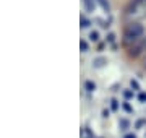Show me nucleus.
I'll return each mask as SVG.
<instances>
[{"instance_id":"9d476101","label":"nucleus","mask_w":146,"mask_h":138,"mask_svg":"<svg viewBox=\"0 0 146 138\" xmlns=\"http://www.w3.org/2000/svg\"><path fill=\"white\" fill-rule=\"evenodd\" d=\"M131 88H135V90H138V83H136V81H131Z\"/></svg>"},{"instance_id":"9b49d317","label":"nucleus","mask_w":146,"mask_h":138,"mask_svg":"<svg viewBox=\"0 0 146 138\" xmlns=\"http://www.w3.org/2000/svg\"><path fill=\"white\" fill-rule=\"evenodd\" d=\"M123 138H135V135H131V133H127V135H123Z\"/></svg>"},{"instance_id":"ddd939ff","label":"nucleus","mask_w":146,"mask_h":138,"mask_svg":"<svg viewBox=\"0 0 146 138\" xmlns=\"http://www.w3.org/2000/svg\"><path fill=\"white\" fill-rule=\"evenodd\" d=\"M145 65H146V62H145Z\"/></svg>"},{"instance_id":"0eeeda50","label":"nucleus","mask_w":146,"mask_h":138,"mask_svg":"<svg viewBox=\"0 0 146 138\" xmlns=\"http://www.w3.org/2000/svg\"><path fill=\"white\" fill-rule=\"evenodd\" d=\"M123 109H125L127 112H133V109H131V106L128 104V102H123Z\"/></svg>"},{"instance_id":"f257e3e1","label":"nucleus","mask_w":146,"mask_h":138,"mask_svg":"<svg viewBox=\"0 0 146 138\" xmlns=\"http://www.w3.org/2000/svg\"><path fill=\"white\" fill-rule=\"evenodd\" d=\"M143 26L138 25V23H131L125 28V33H123V37H125V42H138L141 37H143Z\"/></svg>"},{"instance_id":"20e7f679","label":"nucleus","mask_w":146,"mask_h":138,"mask_svg":"<svg viewBox=\"0 0 146 138\" xmlns=\"http://www.w3.org/2000/svg\"><path fill=\"white\" fill-rule=\"evenodd\" d=\"M110 107H112V111H117V109H119V104H117V99H112V101H110Z\"/></svg>"},{"instance_id":"39448f33","label":"nucleus","mask_w":146,"mask_h":138,"mask_svg":"<svg viewBox=\"0 0 146 138\" xmlns=\"http://www.w3.org/2000/svg\"><path fill=\"white\" fill-rule=\"evenodd\" d=\"M89 39H91V41H98V39H99V34H98L96 31L91 33V34H89Z\"/></svg>"},{"instance_id":"f8f14e48","label":"nucleus","mask_w":146,"mask_h":138,"mask_svg":"<svg viewBox=\"0 0 146 138\" xmlns=\"http://www.w3.org/2000/svg\"><path fill=\"white\" fill-rule=\"evenodd\" d=\"M141 47H143V49H146V37H145V42H141Z\"/></svg>"},{"instance_id":"7ed1b4c3","label":"nucleus","mask_w":146,"mask_h":138,"mask_svg":"<svg viewBox=\"0 0 146 138\" xmlns=\"http://www.w3.org/2000/svg\"><path fill=\"white\" fill-rule=\"evenodd\" d=\"M80 47H81L83 52H88V42H86V41H81V42H80Z\"/></svg>"},{"instance_id":"423d86ee","label":"nucleus","mask_w":146,"mask_h":138,"mask_svg":"<svg viewBox=\"0 0 146 138\" xmlns=\"http://www.w3.org/2000/svg\"><path fill=\"white\" fill-rule=\"evenodd\" d=\"M84 2V5H86V10L88 11H91L93 10V5H91V0H83Z\"/></svg>"},{"instance_id":"6e6552de","label":"nucleus","mask_w":146,"mask_h":138,"mask_svg":"<svg viewBox=\"0 0 146 138\" xmlns=\"http://www.w3.org/2000/svg\"><path fill=\"white\" fill-rule=\"evenodd\" d=\"M81 26H83V28H88V26H89L88 20H81Z\"/></svg>"},{"instance_id":"f03ea898","label":"nucleus","mask_w":146,"mask_h":138,"mask_svg":"<svg viewBox=\"0 0 146 138\" xmlns=\"http://www.w3.org/2000/svg\"><path fill=\"white\" fill-rule=\"evenodd\" d=\"M119 127H120V130H128V127H130V122L127 120V119H120L119 120Z\"/></svg>"},{"instance_id":"1a4fd4ad","label":"nucleus","mask_w":146,"mask_h":138,"mask_svg":"<svg viewBox=\"0 0 146 138\" xmlns=\"http://www.w3.org/2000/svg\"><path fill=\"white\" fill-rule=\"evenodd\" d=\"M140 101H143V102L146 101V94H145V93H141V94H140Z\"/></svg>"}]
</instances>
